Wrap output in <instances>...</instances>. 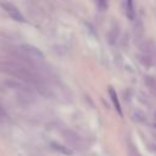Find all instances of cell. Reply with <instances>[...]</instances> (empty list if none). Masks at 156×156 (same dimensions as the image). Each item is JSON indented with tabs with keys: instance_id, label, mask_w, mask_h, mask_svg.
<instances>
[{
	"instance_id": "cell-1",
	"label": "cell",
	"mask_w": 156,
	"mask_h": 156,
	"mask_svg": "<svg viewBox=\"0 0 156 156\" xmlns=\"http://www.w3.org/2000/svg\"><path fill=\"white\" fill-rule=\"evenodd\" d=\"M0 5H1L2 10H4L12 20H15V21H17V22H23V21H24L23 15L20 12V10H18L13 4L9 2V1H1Z\"/></svg>"
},
{
	"instance_id": "cell-2",
	"label": "cell",
	"mask_w": 156,
	"mask_h": 156,
	"mask_svg": "<svg viewBox=\"0 0 156 156\" xmlns=\"http://www.w3.org/2000/svg\"><path fill=\"white\" fill-rule=\"evenodd\" d=\"M63 138L71 144V145H73L74 147H80V139L78 138V135L76 134V133H73L72 130H66V132H63Z\"/></svg>"
},
{
	"instance_id": "cell-3",
	"label": "cell",
	"mask_w": 156,
	"mask_h": 156,
	"mask_svg": "<svg viewBox=\"0 0 156 156\" xmlns=\"http://www.w3.org/2000/svg\"><path fill=\"white\" fill-rule=\"evenodd\" d=\"M108 94H110V96H111V100H112V102H113V105H115L116 110L118 111V113H119V115H122L121 105H119V101H118V98H117V94H116L115 89H113V88H108Z\"/></svg>"
},
{
	"instance_id": "cell-4",
	"label": "cell",
	"mask_w": 156,
	"mask_h": 156,
	"mask_svg": "<svg viewBox=\"0 0 156 156\" xmlns=\"http://www.w3.org/2000/svg\"><path fill=\"white\" fill-rule=\"evenodd\" d=\"M51 146H52L56 151H58V152H62V154H65V155H72V150L68 149L67 146H63V145L57 144V143H51Z\"/></svg>"
},
{
	"instance_id": "cell-5",
	"label": "cell",
	"mask_w": 156,
	"mask_h": 156,
	"mask_svg": "<svg viewBox=\"0 0 156 156\" xmlns=\"http://www.w3.org/2000/svg\"><path fill=\"white\" fill-rule=\"evenodd\" d=\"M127 15L129 16L130 20L134 18V6H133V0H127Z\"/></svg>"
},
{
	"instance_id": "cell-6",
	"label": "cell",
	"mask_w": 156,
	"mask_h": 156,
	"mask_svg": "<svg viewBox=\"0 0 156 156\" xmlns=\"http://www.w3.org/2000/svg\"><path fill=\"white\" fill-rule=\"evenodd\" d=\"M96 5L101 11H104L107 9V0H96Z\"/></svg>"
},
{
	"instance_id": "cell-7",
	"label": "cell",
	"mask_w": 156,
	"mask_h": 156,
	"mask_svg": "<svg viewBox=\"0 0 156 156\" xmlns=\"http://www.w3.org/2000/svg\"><path fill=\"white\" fill-rule=\"evenodd\" d=\"M129 154H130V156H141L135 146H130L129 147Z\"/></svg>"
},
{
	"instance_id": "cell-8",
	"label": "cell",
	"mask_w": 156,
	"mask_h": 156,
	"mask_svg": "<svg viewBox=\"0 0 156 156\" xmlns=\"http://www.w3.org/2000/svg\"><path fill=\"white\" fill-rule=\"evenodd\" d=\"M138 113L136 115H134V119H136V121H139V122H143L145 118H144V116L140 113V111H136Z\"/></svg>"
}]
</instances>
